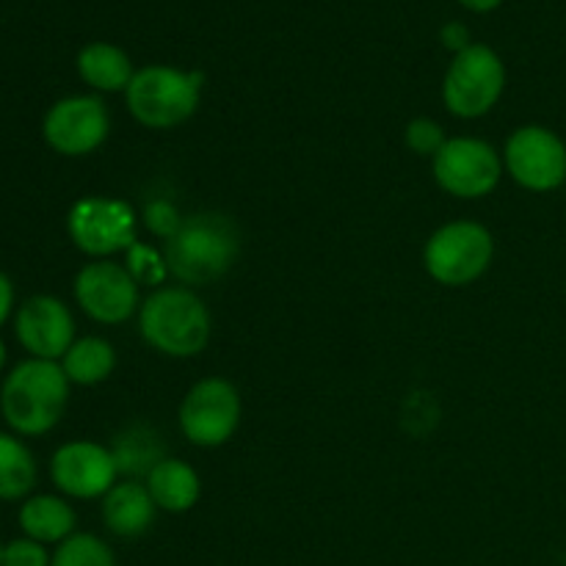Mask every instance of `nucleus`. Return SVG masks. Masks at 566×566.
Segmentation results:
<instances>
[{
    "label": "nucleus",
    "mask_w": 566,
    "mask_h": 566,
    "mask_svg": "<svg viewBox=\"0 0 566 566\" xmlns=\"http://www.w3.org/2000/svg\"><path fill=\"white\" fill-rule=\"evenodd\" d=\"M11 313H14V285L6 271H0V326L9 321Z\"/></svg>",
    "instance_id": "cd10ccee"
},
{
    "label": "nucleus",
    "mask_w": 566,
    "mask_h": 566,
    "mask_svg": "<svg viewBox=\"0 0 566 566\" xmlns=\"http://www.w3.org/2000/svg\"><path fill=\"white\" fill-rule=\"evenodd\" d=\"M103 523L119 539H138L147 534L155 523V506L153 495H149L144 481H116L114 490L103 497Z\"/></svg>",
    "instance_id": "2eb2a0df"
},
{
    "label": "nucleus",
    "mask_w": 566,
    "mask_h": 566,
    "mask_svg": "<svg viewBox=\"0 0 566 566\" xmlns=\"http://www.w3.org/2000/svg\"><path fill=\"white\" fill-rule=\"evenodd\" d=\"M6 359H9V352H6V343H3V337H0V374H3V368H6Z\"/></svg>",
    "instance_id": "c756f323"
},
{
    "label": "nucleus",
    "mask_w": 566,
    "mask_h": 566,
    "mask_svg": "<svg viewBox=\"0 0 566 566\" xmlns=\"http://www.w3.org/2000/svg\"><path fill=\"white\" fill-rule=\"evenodd\" d=\"M149 495H153L158 512L166 514H186L202 497V481L199 473L188 462L175 457H166L153 473L144 479Z\"/></svg>",
    "instance_id": "f3484780"
},
{
    "label": "nucleus",
    "mask_w": 566,
    "mask_h": 566,
    "mask_svg": "<svg viewBox=\"0 0 566 566\" xmlns=\"http://www.w3.org/2000/svg\"><path fill=\"white\" fill-rule=\"evenodd\" d=\"M138 216L125 199L83 197L66 213V235L77 252L92 260H111L138 241Z\"/></svg>",
    "instance_id": "6e6552de"
},
{
    "label": "nucleus",
    "mask_w": 566,
    "mask_h": 566,
    "mask_svg": "<svg viewBox=\"0 0 566 566\" xmlns=\"http://www.w3.org/2000/svg\"><path fill=\"white\" fill-rule=\"evenodd\" d=\"M440 39H442V44H446V48L451 50L453 55L462 53V50H468L470 44H473V42H470L468 28H464L462 22H448V25L440 31Z\"/></svg>",
    "instance_id": "bb28decb"
},
{
    "label": "nucleus",
    "mask_w": 566,
    "mask_h": 566,
    "mask_svg": "<svg viewBox=\"0 0 566 566\" xmlns=\"http://www.w3.org/2000/svg\"><path fill=\"white\" fill-rule=\"evenodd\" d=\"M495 260V238L490 227L473 219H457L429 235L423 265L442 287H468L490 271Z\"/></svg>",
    "instance_id": "39448f33"
},
{
    "label": "nucleus",
    "mask_w": 566,
    "mask_h": 566,
    "mask_svg": "<svg viewBox=\"0 0 566 566\" xmlns=\"http://www.w3.org/2000/svg\"><path fill=\"white\" fill-rule=\"evenodd\" d=\"M138 332L144 343L164 357L191 359L208 348L213 318L197 291L166 285L149 293L138 307Z\"/></svg>",
    "instance_id": "7ed1b4c3"
},
{
    "label": "nucleus",
    "mask_w": 566,
    "mask_h": 566,
    "mask_svg": "<svg viewBox=\"0 0 566 566\" xmlns=\"http://www.w3.org/2000/svg\"><path fill=\"white\" fill-rule=\"evenodd\" d=\"M437 186L457 199H484L501 186L506 166L490 142L475 136H457L442 144L431 158Z\"/></svg>",
    "instance_id": "1a4fd4ad"
},
{
    "label": "nucleus",
    "mask_w": 566,
    "mask_h": 566,
    "mask_svg": "<svg viewBox=\"0 0 566 566\" xmlns=\"http://www.w3.org/2000/svg\"><path fill=\"white\" fill-rule=\"evenodd\" d=\"M180 210H177L169 199H153V202H147V208H144V227H147L153 235L164 238V241H169V238L180 230Z\"/></svg>",
    "instance_id": "393cba45"
},
{
    "label": "nucleus",
    "mask_w": 566,
    "mask_h": 566,
    "mask_svg": "<svg viewBox=\"0 0 566 566\" xmlns=\"http://www.w3.org/2000/svg\"><path fill=\"white\" fill-rule=\"evenodd\" d=\"M241 418V392L224 376H208L188 387L177 412L182 437L197 448L227 446L235 437Z\"/></svg>",
    "instance_id": "0eeeda50"
},
{
    "label": "nucleus",
    "mask_w": 566,
    "mask_h": 566,
    "mask_svg": "<svg viewBox=\"0 0 566 566\" xmlns=\"http://www.w3.org/2000/svg\"><path fill=\"white\" fill-rule=\"evenodd\" d=\"M111 453L119 475L130 481H144L166 459V442L160 431L149 423H130L114 437Z\"/></svg>",
    "instance_id": "a211bd4d"
},
{
    "label": "nucleus",
    "mask_w": 566,
    "mask_h": 566,
    "mask_svg": "<svg viewBox=\"0 0 566 566\" xmlns=\"http://www.w3.org/2000/svg\"><path fill=\"white\" fill-rule=\"evenodd\" d=\"M111 133V116L97 94H72L48 108L42 136L53 153L64 158H86L97 153Z\"/></svg>",
    "instance_id": "9b49d317"
},
{
    "label": "nucleus",
    "mask_w": 566,
    "mask_h": 566,
    "mask_svg": "<svg viewBox=\"0 0 566 566\" xmlns=\"http://www.w3.org/2000/svg\"><path fill=\"white\" fill-rule=\"evenodd\" d=\"M506 92V64L490 44H470L453 55L442 81V103L459 119H481Z\"/></svg>",
    "instance_id": "423d86ee"
},
{
    "label": "nucleus",
    "mask_w": 566,
    "mask_h": 566,
    "mask_svg": "<svg viewBox=\"0 0 566 566\" xmlns=\"http://www.w3.org/2000/svg\"><path fill=\"white\" fill-rule=\"evenodd\" d=\"M403 142L412 149L415 155H426V158H434L442 149V144L448 142L446 130H442L440 122L429 119V116H420V119H412L407 125V133H403Z\"/></svg>",
    "instance_id": "b1692460"
},
{
    "label": "nucleus",
    "mask_w": 566,
    "mask_h": 566,
    "mask_svg": "<svg viewBox=\"0 0 566 566\" xmlns=\"http://www.w3.org/2000/svg\"><path fill=\"white\" fill-rule=\"evenodd\" d=\"M14 335L28 357L61 363L75 337V318L70 307L55 296H31L17 307Z\"/></svg>",
    "instance_id": "4468645a"
},
{
    "label": "nucleus",
    "mask_w": 566,
    "mask_h": 566,
    "mask_svg": "<svg viewBox=\"0 0 566 566\" xmlns=\"http://www.w3.org/2000/svg\"><path fill=\"white\" fill-rule=\"evenodd\" d=\"M75 302L94 324L119 326L138 315L142 296L138 282L133 280L127 265L114 260H92L83 265L72 282Z\"/></svg>",
    "instance_id": "f8f14e48"
},
{
    "label": "nucleus",
    "mask_w": 566,
    "mask_h": 566,
    "mask_svg": "<svg viewBox=\"0 0 566 566\" xmlns=\"http://www.w3.org/2000/svg\"><path fill=\"white\" fill-rule=\"evenodd\" d=\"M53 556L48 553V547L39 545V542L28 539H11L3 547V566H50Z\"/></svg>",
    "instance_id": "a878e982"
},
{
    "label": "nucleus",
    "mask_w": 566,
    "mask_h": 566,
    "mask_svg": "<svg viewBox=\"0 0 566 566\" xmlns=\"http://www.w3.org/2000/svg\"><path fill=\"white\" fill-rule=\"evenodd\" d=\"M506 175L531 193H551L566 182V142L545 125H523L503 147Z\"/></svg>",
    "instance_id": "9d476101"
},
{
    "label": "nucleus",
    "mask_w": 566,
    "mask_h": 566,
    "mask_svg": "<svg viewBox=\"0 0 566 566\" xmlns=\"http://www.w3.org/2000/svg\"><path fill=\"white\" fill-rule=\"evenodd\" d=\"M77 75L94 92L116 94L127 92L136 70L122 48L111 42H92L77 53Z\"/></svg>",
    "instance_id": "6ab92c4d"
},
{
    "label": "nucleus",
    "mask_w": 566,
    "mask_h": 566,
    "mask_svg": "<svg viewBox=\"0 0 566 566\" xmlns=\"http://www.w3.org/2000/svg\"><path fill=\"white\" fill-rule=\"evenodd\" d=\"M36 486V459L14 434L0 431V501H25Z\"/></svg>",
    "instance_id": "412c9836"
},
{
    "label": "nucleus",
    "mask_w": 566,
    "mask_h": 566,
    "mask_svg": "<svg viewBox=\"0 0 566 566\" xmlns=\"http://www.w3.org/2000/svg\"><path fill=\"white\" fill-rule=\"evenodd\" d=\"M166 269L182 287H208L224 280L241 254V232L221 213L186 216L180 230L164 241Z\"/></svg>",
    "instance_id": "f257e3e1"
},
{
    "label": "nucleus",
    "mask_w": 566,
    "mask_h": 566,
    "mask_svg": "<svg viewBox=\"0 0 566 566\" xmlns=\"http://www.w3.org/2000/svg\"><path fill=\"white\" fill-rule=\"evenodd\" d=\"M3 547L6 545H3V542H0V566H3Z\"/></svg>",
    "instance_id": "7c9ffc66"
},
{
    "label": "nucleus",
    "mask_w": 566,
    "mask_h": 566,
    "mask_svg": "<svg viewBox=\"0 0 566 566\" xmlns=\"http://www.w3.org/2000/svg\"><path fill=\"white\" fill-rule=\"evenodd\" d=\"M70 403V379L61 363L33 359L14 365L0 387V415L17 437H42L61 423Z\"/></svg>",
    "instance_id": "f03ea898"
},
{
    "label": "nucleus",
    "mask_w": 566,
    "mask_h": 566,
    "mask_svg": "<svg viewBox=\"0 0 566 566\" xmlns=\"http://www.w3.org/2000/svg\"><path fill=\"white\" fill-rule=\"evenodd\" d=\"M20 528L28 539L39 542V545H55L70 539L72 534H77V514L70 506L66 497L59 495H31L22 501L20 514Z\"/></svg>",
    "instance_id": "dca6fc26"
},
{
    "label": "nucleus",
    "mask_w": 566,
    "mask_h": 566,
    "mask_svg": "<svg viewBox=\"0 0 566 566\" xmlns=\"http://www.w3.org/2000/svg\"><path fill=\"white\" fill-rule=\"evenodd\" d=\"M202 99V75L153 64L136 70L125 92L127 111L147 130H175L186 125Z\"/></svg>",
    "instance_id": "20e7f679"
},
{
    "label": "nucleus",
    "mask_w": 566,
    "mask_h": 566,
    "mask_svg": "<svg viewBox=\"0 0 566 566\" xmlns=\"http://www.w3.org/2000/svg\"><path fill=\"white\" fill-rule=\"evenodd\" d=\"M125 254H127L125 265L127 271H130L133 280L138 282V287L153 285L155 291H158V287L169 280V269H166L164 252H155V249L147 247V243L136 241Z\"/></svg>",
    "instance_id": "5701e85b"
},
{
    "label": "nucleus",
    "mask_w": 566,
    "mask_h": 566,
    "mask_svg": "<svg viewBox=\"0 0 566 566\" xmlns=\"http://www.w3.org/2000/svg\"><path fill=\"white\" fill-rule=\"evenodd\" d=\"M464 9L475 11V14H486V11H495L503 0H459Z\"/></svg>",
    "instance_id": "c85d7f7f"
},
{
    "label": "nucleus",
    "mask_w": 566,
    "mask_h": 566,
    "mask_svg": "<svg viewBox=\"0 0 566 566\" xmlns=\"http://www.w3.org/2000/svg\"><path fill=\"white\" fill-rule=\"evenodd\" d=\"M50 479L64 497L103 501L119 481L114 453L94 440L64 442L50 459Z\"/></svg>",
    "instance_id": "ddd939ff"
},
{
    "label": "nucleus",
    "mask_w": 566,
    "mask_h": 566,
    "mask_svg": "<svg viewBox=\"0 0 566 566\" xmlns=\"http://www.w3.org/2000/svg\"><path fill=\"white\" fill-rule=\"evenodd\" d=\"M50 566H116V556L99 536L72 534L55 547Z\"/></svg>",
    "instance_id": "4be33fe9"
},
{
    "label": "nucleus",
    "mask_w": 566,
    "mask_h": 566,
    "mask_svg": "<svg viewBox=\"0 0 566 566\" xmlns=\"http://www.w3.org/2000/svg\"><path fill=\"white\" fill-rule=\"evenodd\" d=\"M61 368L70 385L97 387L116 370V352L105 337H77L61 357Z\"/></svg>",
    "instance_id": "aec40b11"
}]
</instances>
